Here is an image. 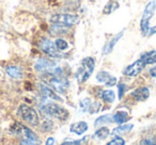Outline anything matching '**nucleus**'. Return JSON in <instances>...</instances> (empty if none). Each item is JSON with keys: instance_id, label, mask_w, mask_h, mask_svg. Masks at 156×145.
<instances>
[{"instance_id": "nucleus-20", "label": "nucleus", "mask_w": 156, "mask_h": 145, "mask_svg": "<svg viewBox=\"0 0 156 145\" xmlns=\"http://www.w3.org/2000/svg\"><path fill=\"white\" fill-rule=\"evenodd\" d=\"M109 136V129L107 127H102L98 129L94 133V138L98 139V140H105L107 136Z\"/></svg>"}, {"instance_id": "nucleus-22", "label": "nucleus", "mask_w": 156, "mask_h": 145, "mask_svg": "<svg viewBox=\"0 0 156 145\" xmlns=\"http://www.w3.org/2000/svg\"><path fill=\"white\" fill-rule=\"evenodd\" d=\"M110 78H111V75L109 74L108 71H98V75H96V80L102 83H106Z\"/></svg>"}, {"instance_id": "nucleus-18", "label": "nucleus", "mask_w": 156, "mask_h": 145, "mask_svg": "<svg viewBox=\"0 0 156 145\" xmlns=\"http://www.w3.org/2000/svg\"><path fill=\"white\" fill-rule=\"evenodd\" d=\"M133 128H134L133 124H126V125L118 126L117 128H115V129L112 130V134H115V136H118V134H126V133H128Z\"/></svg>"}, {"instance_id": "nucleus-32", "label": "nucleus", "mask_w": 156, "mask_h": 145, "mask_svg": "<svg viewBox=\"0 0 156 145\" xmlns=\"http://www.w3.org/2000/svg\"><path fill=\"white\" fill-rule=\"evenodd\" d=\"M55 142H56V140H55L52 136H50V138H48L47 140H46L45 145H55Z\"/></svg>"}, {"instance_id": "nucleus-10", "label": "nucleus", "mask_w": 156, "mask_h": 145, "mask_svg": "<svg viewBox=\"0 0 156 145\" xmlns=\"http://www.w3.org/2000/svg\"><path fill=\"white\" fill-rule=\"evenodd\" d=\"M150 96V90L147 87H140L135 89L130 93V97L136 102H144L149 98Z\"/></svg>"}, {"instance_id": "nucleus-21", "label": "nucleus", "mask_w": 156, "mask_h": 145, "mask_svg": "<svg viewBox=\"0 0 156 145\" xmlns=\"http://www.w3.org/2000/svg\"><path fill=\"white\" fill-rule=\"evenodd\" d=\"M55 45H56V48L58 49V51H64L69 48V43L65 41L64 39H61V37H58V39L55 41Z\"/></svg>"}, {"instance_id": "nucleus-35", "label": "nucleus", "mask_w": 156, "mask_h": 145, "mask_svg": "<svg viewBox=\"0 0 156 145\" xmlns=\"http://www.w3.org/2000/svg\"><path fill=\"white\" fill-rule=\"evenodd\" d=\"M113 1H118V0H113Z\"/></svg>"}, {"instance_id": "nucleus-5", "label": "nucleus", "mask_w": 156, "mask_h": 145, "mask_svg": "<svg viewBox=\"0 0 156 145\" xmlns=\"http://www.w3.org/2000/svg\"><path fill=\"white\" fill-rule=\"evenodd\" d=\"M17 115L25 121L27 124L30 126H37L39 125V115H37V111L32 108V107L28 106L26 104H22L18 107Z\"/></svg>"}, {"instance_id": "nucleus-19", "label": "nucleus", "mask_w": 156, "mask_h": 145, "mask_svg": "<svg viewBox=\"0 0 156 145\" xmlns=\"http://www.w3.org/2000/svg\"><path fill=\"white\" fill-rule=\"evenodd\" d=\"M113 119H112V115L110 114H105L102 115V116L98 117L94 122V125L95 126H103V125H106V124L109 123H112Z\"/></svg>"}, {"instance_id": "nucleus-30", "label": "nucleus", "mask_w": 156, "mask_h": 145, "mask_svg": "<svg viewBox=\"0 0 156 145\" xmlns=\"http://www.w3.org/2000/svg\"><path fill=\"white\" fill-rule=\"evenodd\" d=\"M149 74L151 75V77H153V78H156V65L153 67H151L149 71Z\"/></svg>"}, {"instance_id": "nucleus-6", "label": "nucleus", "mask_w": 156, "mask_h": 145, "mask_svg": "<svg viewBox=\"0 0 156 145\" xmlns=\"http://www.w3.org/2000/svg\"><path fill=\"white\" fill-rule=\"evenodd\" d=\"M50 22L51 24L60 25V26L71 28L79 22V16L75 14L62 13V14H55L50 17Z\"/></svg>"}, {"instance_id": "nucleus-2", "label": "nucleus", "mask_w": 156, "mask_h": 145, "mask_svg": "<svg viewBox=\"0 0 156 145\" xmlns=\"http://www.w3.org/2000/svg\"><path fill=\"white\" fill-rule=\"evenodd\" d=\"M156 11V1L155 0H151L144 8V11L142 13L140 19V30L142 33L143 36H149V32H150V20L153 17V15L155 14Z\"/></svg>"}, {"instance_id": "nucleus-29", "label": "nucleus", "mask_w": 156, "mask_h": 145, "mask_svg": "<svg viewBox=\"0 0 156 145\" xmlns=\"http://www.w3.org/2000/svg\"><path fill=\"white\" fill-rule=\"evenodd\" d=\"M61 145H83L81 141H65V142L61 143Z\"/></svg>"}, {"instance_id": "nucleus-4", "label": "nucleus", "mask_w": 156, "mask_h": 145, "mask_svg": "<svg viewBox=\"0 0 156 145\" xmlns=\"http://www.w3.org/2000/svg\"><path fill=\"white\" fill-rule=\"evenodd\" d=\"M46 77L45 82L49 85L51 89H54L56 92L60 94H65L69 88V81L66 77L63 75L56 76V75H44Z\"/></svg>"}, {"instance_id": "nucleus-17", "label": "nucleus", "mask_w": 156, "mask_h": 145, "mask_svg": "<svg viewBox=\"0 0 156 145\" xmlns=\"http://www.w3.org/2000/svg\"><path fill=\"white\" fill-rule=\"evenodd\" d=\"M100 97L102 98V100H104L105 102L112 104L115 99V94L112 90H103L100 93Z\"/></svg>"}, {"instance_id": "nucleus-33", "label": "nucleus", "mask_w": 156, "mask_h": 145, "mask_svg": "<svg viewBox=\"0 0 156 145\" xmlns=\"http://www.w3.org/2000/svg\"><path fill=\"white\" fill-rule=\"evenodd\" d=\"M155 33H156V26L155 27H151V29H150V32H149V36L155 34Z\"/></svg>"}, {"instance_id": "nucleus-9", "label": "nucleus", "mask_w": 156, "mask_h": 145, "mask_svg": "<svg viewBox=\"0 0 156 145\" xmlns=\"http://www.w3.org/2000/svg\"><path fill=\"white\" fill-rule=\"evenodd\" d=\"M144 67H145V64L139 59V60L135 61L133 64L128 65V66H126L125 68H124L123 75H125V76H127V77H136L144 69Z\"/></svg>"}, {"instance_id": "nucleus-7", "label": "nucleus", "mask_w": 156, "mask_h": 145, "mask_svg": "<svg viewBox=\"0 0 156 145\" xmlns=\"http://www.w3.org/2000/svg\"><path fill=\"white\" fill-rule=\"evenodd\" d=\"M37 45H39L41 51H43L50 58H62L63 54L60 51H58L56 45H55V42H52L51 40L47 39V37H42Z\"/></svg>"}, {"instance_id": "nucleus-14", "label": "nucleus", "mask_w": 156, "mask_h": 145, "mask_svg": "<svg viewBox=\"0 0 156 145\" xmlns=\"http://www.w3.org/2000/svg\"><path fill=\"white\" fill-rule=\"evenodd\" d=\"M88 130V124L86 122H78V123H74L69 127V131L73 132L75 134H83Z\"/></svg>"}, {"instance_id": "nucleus-27", "label": "nucleus", "mask_w": 156, "mask_h": 145, "mask_svg": "<svg viewBox=\"0 0 156 145\" xmlns=\"http://www.w3.org/2000/svg\"><path fill=\"white\" fill-rule=\"evenodd\" d=\"M100 109H101V104L98 102H93V104H91V106H90V108H89V112L96 113L100 111Z\"/></svg>"}, {"instance_id": "nucleus-26", "label": "nucleus", "mask_w": 156, "mask_h": 145, "mask_svg": "<svg viewBox=\"0 0 156 145\" xmlns=\"http://www.w3.org/2000/svg\"><path fill=\"white\" fill-rule=\"evenodd\" d=\"M126 89H127V85H126L125 83H119V85H118V90H119V99L123 98Z\"/></svg>"}, {"instance_id": "nucleus-1", "label": "nucleus", "mask_w": 156, "mask_h": 145, "mask_svg": "<svg viewBox=\"0 0 156 145\" xmlns=\"http://www.w3.org/2000/svg\"><path fill=\"white\" fill-rule=\"evenodd\" d=\"M95 67V60L91 57H87L81 60L80 64L78 66L77 71H76V79L79 83H83L91 77L92 73Z\"/></svg>"}, {"instance_id": "nucleus-23", "label": "nucleus", "mask_w": 156, "mask_h": 145, "mask_svg": "<svg viewBox=\"0 0 156 145\" xmlns=\"http://www.w3.org/2000/svg\"><path fill=\"white\" fill-rule=\"evenodd\" d=\"M118 8H119V3H118V1H110V2H108L106 5H105L103 13L104 14H110V13H112L113 11H115Z\"/></svg>"}, {"instance_id": "nucleus-25", "label": "nucleus", "mask_w": 156, "mask_h": 145, "mask_svg": "<svg viewBox=\"0 0 156 145\" xmlns=\"http://www.w3.org/2000/svg\"><path fill=\"white\" fill-rule=\"evenodd\" d=\"M106 145H125V141L124 139H122L121 136H115L110 142H108Z\"/></svg>"}, {"instance_id": "nucleus-31", "label": "nucleus", "mask_w": 156, "mask_h": 145, "mask_svg": "<svg viewBox=\"0 0 156 145\" xmlns=\"http://www.w3.org/2000/svg\"><path fill=\"white\" fill-rule=\"evenodd\" d=\"M140 145H154V143L150 139H144L140 142Z\"/></svg>"}, {"instance_id": "nucleus-28", "label": "nucleus", "mask_w": 156, "mask_h": 145, "mask_svg": "<svg viewBox=\"0 0 156 145\" xmlns=\"http://www.w3.org/2000/svg\"><path fill=\"white\" fill-rule=\"evenodd\" d=\"M117 85V78L113 77V76H111V78L109 79L106 83H105L106 87H113V85Z\"/></svg>"}, {"instance_id": "nucleus-16", "label": "nucleus", "mask_w": 156, "mask_h": 145, "mask_svg": "<svg viewBox=\"0 0 156 145\" xmlns=\"http://www.w3.org/2000/svg\"><path fill=\"white\" fill-rule=\"evenodd\" d=\"M112 119L115 123L121 125V124L127 122L130 117H129V114H128L127 112H125V111H117V112L112 115Z\"/></svg>"}, {"instance_id": "nucleus-13", "label": "nucleus", "mask_w": 156, "mask_h": 145, "mask_svg": "<svg viewBox=\"0 0 156 145\" xmlns=\"http://www.w3.org/2000/svg\"><path fill=\"white\" fill-rule=\"evenodd\" d=\"M123 33H124V31H121V32H119L115 36H113L112 39L110 40V41L108 42V43L106 44V45L103 47V54H110L111 51H112V49L115 48V44L119 42V40L121 39L122 36H123Z\"/></svg>"}, {"instance_id": "nucleus-24", "label": "nucleus", "mask_w": 156, "mask_h": 145, "mask_svg": "<svg viewBox=\"0 0 156 145\" xmlns=\"http://www.w3.org/2000/svg\"><path fill=\"white\" fill-rule=\"evenodd\" d=\"M79 106H80L81 110H83V112H86V111H89V108H90V106H91V100H90L89 98H85V99L80 100V102H79Z\"/></svg>"}, {"instance_id": "nucleus-11", "label": "nucleus", "mask_w": 156, "mask_h": 145, "mask_svg": "<svg viewBox=\"0 0 156 145\" xmlns=\"http://www.w3.org/2000/svg\"><path fill=\"white\" fill-rule=\"evenodd\" d=\"M40 93L43 96L44 98H50L52 100H61V97L56 94V92H54V90L50 87H48L47 85H44V83H40L39 85Z\"/></svg>"}, {"instance_id": "nucleus-12", "label": "nucleus", "mask_w": 156, "mask_h": 145, "mask_svg": "<svg viewBox=\"0 0 156 145\" xmlns=\"http://www.w3.org/2000/svg\"><path fill=\"white\" fill-rule=\"evenodd\" d=\"M5 73L8 74V76L13 79H22L24 76L23 69L20 66H15V65H9L5 67Z\"/></svg>"}, {"instance_id": "nucleus-34", "label": "nucleus", "mask_w": 156, "mask_h": 145, "mask_svg": "<svg viewBox=\"0 0 156 145\" xmlns=\"http://www.w3.org/2000/svg\"><path fill=\"white\" fill-rule=\"evenodd\" d=\"M20 145H34V144H32V143H30L29 141L24 140V139H23L22 142H20Z\"/></svg>"}, {"instance_id": "nucleus-3", "label": "nucleus", "mask_w": 156, "mask_h": 145, "mask_svg": "<svg viewBox=\"0 0 156 145\" xmlns=\"http://www.w3.org/2000/svg\"><path fill=\"white\" fill-rule=\"evenodd\" d=\"M41 110L43 114L50 117H56V119H61V121L67 119V117L69 115V111L66 109L63 108L60 105L56 104V102H47L44 106H42Z\"/></svg>"}, {"instance_id": "nucleus-15", "label": "nucleus", "mask_w": 156, "mask_h": 145, "mask_svg": "<svg viewBox=\"0 0 156 145\" xmlns=\"http://www.w3.org/2000/svg\"><path fill=\"white\" fill-rule=\"evenodd\" d=\"M140 60L145 65L155 64L156 63V50H150V51L143 52L140 56Z\"/></svg>"}, {"instance_id": "nucleus-36", "label": "nucleus", "mask_w": 156, "mask_h": 145, "mask_svg": "<svg viewBox=\"0 0 156 145\" xmlns=\"http://www.w3.org/2000/svg\"><path fill=\"white\" fill-rule=\"evenodd\" d=\"M154 145H156V143H155V144H154Z\"/></svg>"}, {"instance_id": "nucleus-8", "label": "nucleus", "mask_w": 156, "mask_h": 145, "mask_svg": "<svg viewBox=\"0 0 156 145\" xmlns=\"http://www.w3.org/2000/svg\"><path fill=\"white\" fill-rule=\"evenodd\" d=\"M13 128L16 129V131H15L16 133L22 134L24 140L29 141V142L32 143V144H34V145H40L41 141H40L39 136H37L30 128H28L27 126L22 125V124H20V123H15V125H14Z\"/></svg>"}]
</instances>
